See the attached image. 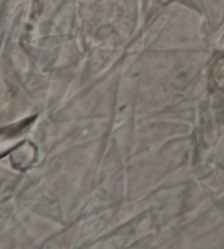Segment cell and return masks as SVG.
<instances>
[{
    "mask_svg": "<svg viewBox=\"0 0 224 249\" xmlns=\"http://www.w3.org/2000/svg\"><path fill=\"white\" fill-rule=\"evenodd\" d=\"M211 78L219 89L224 90V56L214 63L211 70Z\"/></svg>",
    "mask_w": 224,
    "mask_h": 249,
    "instance_id": "cell-1",
    "label": "cell"
}]
</instances>
